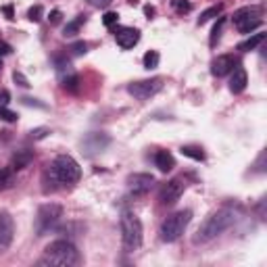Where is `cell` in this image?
<instances>
[{"mask_svg": "<svg viewBox=\"0 0 267 267\" xmlns=\"http://www.w3.org/2000/svg\"><path fill=\"white\" fill-rule=\"evenodd\" d=\"M234 219H236V215H234V211H230V209H219V211H215V213H211L207 219L200 223V228L196 230V234L192 238L194 244L211 242L213 238L223 234V232L234 223Z\"/></svg>", "mask_w": 267, "mask_h": 267, "instance_id": "6da1fadb", "label": "cell"}, {"mask_svg": "<svg viewBox=\"0 0 267 267\" xmlns=\"http://www.w3.org/2000/svg\"><path fill=\"white\" fill-rule=\"evenodd\" d=\"M80 263V250L69 240H54L44 249V257L38 261V265H59V267H71Z\"/></svg>", "mask_w": 267, "mask_h": 267, "instance_id": "7a4b0ae2", "label": "cell"}, {"mask_svg": "<svg viewBox=\"0 0 267 267\" xmlns=\"http://www.w3.org/2000/svg\"><path fill=\"white\" fill-rule=\"evenodd\" d=\"M119 226H121V242L125 250L134 252L142 247V221H140V217L136 213L123 211Z\"/></svg>", "mask_w": 267, "mask_h": 267, "instance_id": "3957f363", "label": "cell"}, {"mask_svg": "<svg viewBox=\"0 0 267 267\" xmlns=\"http://www.w3.org/2000/svg\"><path fill=\"white\" fill-rule=\"evenodd\" d=\"M190 221H192V211L190 209H184V211H178V213L169 215L167 219H163V223H161V228H159L161 240L163 242H175L186 232Z\"/></svg>", "mask_w": 267, "mask_h": 267, "instance_id": "277c9868", "label": "cell"}, {"mask_svg": "<svg viewBox=\"0 0 267 267\" xmlns=\"http://www.w3.org/2000/svg\"><path fill=\"white\" fill-rule=\"evenodd\" d=\"M50 173L61 184H75V182L82 178L80 163H77L73 157H69V154H59V157L52 161Z\"/></svg>", "mask_w": 267, "mask_h": 267, "instance_id": "5b68a950", "label": "cell"}, {"mask_svg": "<svg viewBox=\"0 0 267 267\" xmlns=\"http://www.w3.org/2000/svg\"><path fill=\"white\" fill-rule=\"evenodd\" d=\"M63 217V207L57 202H48V205H42L36 213V234L44 236L46 232H50Z\"/></svg>", "mask_w": 267, "mask_h": 267, "instance_id": "8992f818", "label": "cell"}, {"mask_svg": "<svg viewBox=\"0 0 267 267\" xmlns=\"http://www.w3.org/2000/svg\"><path fill=\"white\" fill-rule=\"evenodd\" d=\"M161 88H163V77H150V80L132 82L128 86V92L134 98H138V100H149V98L157 94Z\"/></svg>", "mask_w": 267, "mask_h": 267, "instance_id": "52a82bcc", "label": "cell"}, {"mask_svg": "<svg viewBox=\"0 0 267 267\" xmlns=\"http://www.w3.org/2000/svg\"><path fill=\"white\" fill-rule=\"evenodd\" d=\"M234 25L240 33H250L252 30L263 25V21L259 19L257 9H250V6H244V9L234 13Z\"/></svg>", "mask_w": 267, "mask_h": 267, "instance_id": "ba28073f", "label": "cell"}, {"mask_svg": "<svg viewBox=\"0 0 267 267\" xmlns=\"http://www.w3.org/2000/svg\"><path fill=\"white\" fill-rule=\"evenodd\" d=\"M184 190H186V182H184V178H173V180H169V182H167V184H163V188L159 190V200H161V205H165V207L175 205V202L182 199Z\"/></svg>", "mask_w": 267, "mask_h": 267, "instance_id": "9c48e42d", "label": "cell"}, {"mask_svg": "<svg viewBox=\"0 0 267 267\" xmlns=\"http://www.w3.org/2000/svg\"><path fill=\"white\" fill-rule=\"evenodd\" d=\"M15 236V221L9 211H0V252L9 250Z\"/></svg>", "mask_w": 267, "mask_h": 267, "instance_id": "30bf717a", "label": "cell"}, {"mask_svg": "<svg viewBox=\"0 0 267 267\" xmlns=\"http://www.w3.org/2000/svg\"><path fill=\"white\" fill-rule=\"evenodd\" d=\"M154 178L150 173H132L128 175V188L134 194H146L152 188Z\"/></svg>", "mask_w": 267, "mask_h": 267, "instance_id": "8fae6325", "label": "cell"}, {"mask_svg": "<svg viewBox=\"0 0 267 267\" xmlns=\"http://www.w3.org/2000/svg\"><path fill=\"white\" fill-rule=\"evenodd\" d=\"M236 65H238V61L234 59V54H219V57L211 63V73L215 77H223L234 71Z\"/></svg>", "mask_w": 267, "mask_h": 267, "instance_id": "7c38bea8", "label": "cell"}, {"mask_svg": "<svg viewBox=\"0 0 267 267\" xmlns=\"http://www.w3.org/2000/svg\"><path fill=\"white\" fill-rule=\"evenodd\" d=\"M115 40H117V44L121 46L123 50H130V48H134L138 44L140 32L134 30V27H119V30L115 32Z\"/></svg>", "mask_w": 267, "mask_h": 267, "instance_id": "4fadbf2b", "label": "cell"}, {"mask_svg": "<svg viewBox=\"0 0 267 267\" xmlns=\"http://www.w3.org/2000/svg\"><path fill=\"white\" fill-rule=\"evenodd\" d=\"M247 83H249V75H247V71H244L242 67H236L234 73H232V80H230V90H232L234 94H240V92H244Z\"/></svg>", "mask_w": 267, "mask_h": 267, "instance_id": "5bb4252c", "label": "cell"}, {"mask_svg": "<svg viewBox=\"0 0 267 267\" xmlns=\"http://www.w3.org/2000/svg\"><path fill=\"white\" fill-rule=\"evenodd\" d=\"M109 144V136H104V134H90V136L83 140V146L88 149V152H100L104 146Z\"/></svg>", "mask_w": 267, "mask_h": 267, "instance_id": "9a60e30c", "label": "cell"}, {"mask_svg": "<svg viewBox=\"0 0 267 267\" xmlns=\"http://www.w3.org/2000/svg\"><path fill=\"white\" fill-rule=\"evenodd\" d=\"M32 161H33V152L32 150H17L15 154H13V159H11V169L13 171H21V169H25Z\"/></svg>", "mask_w": 267, "mask_h": 267, "instance_id": "2e32d148", "label": "cell"}, {"mask_svg": "<svg viewBox=\"0 0 267 267\" xmlns=\"http://www.w3.org/2000/svg\"><path fill=\"white\" fill-rule=\"evenodd\" d=\"M154 165H157V169H159L161 173L171 171V169H173V165H175L173 154H171V152H167V150H159L157 154H154Z\"/></svg>", "mask_w": 267, "mask_h": 267, "instance_id": "e0dca14e", "label": "cell"}, {"mask_svg": "<svg viewBox=\"0 0 267 267\" xmlns=\"http://www.w3.org/2000/svg\"><path fill=\"white\" fill-rule=\"evenodd\" d=\"M265 42V33H255V36H250L249 40H244L240 46H238V50L242 52H249V50H255L259 44H263Z\"/></svg>", "mask_w": 267, "mask_h": 267, "instance_id": "ac0fdd59", "label": "cell"}, {"mask_svg": "<svg viewBox=\"0 0 267 267\" xmlns=\"http://www.w3.org/2000/svg\"><path fill=\"white\" fill-rule=\"evenodd\" d=\"M180 152L184 154V157L188 159H194V161H205V152H202L200 146H194V144H186V146H182Z\"/></svg>", "mask_w": 267, "mask_h": 267, "instance_id": "d6986e66", "label": "cell"}, {"mask_svg": "<svg viewBox=\"0 0 267 267\" xmlns=\"http://www.w3.org/2000/svg\"><path fill=\"white\" fill-rule=\"evenodd\" d=\"M54 67H57V73L61 75V80L63 77H67V75H71L73 73V69H71V63H69L65 57H54Z\"/></svg>", "mask_w": 267, "mask_h": 267, "instance_id": "ffe728a7", "label": "cell"}, {"mask_svg": "<svg viewBox=\"0 0 267 267\" xmlns=\"http://www.w3.org/2000/svg\"><path fill=\"white\" fill-rule=\"evenodd\" d=\"M83 23H86V17H83V15H77L73 21H69V23L65 25V30H63V36H75Z\"/></svg>", "mask_w": 267, "mask_h": 267, "instance_id": "44dd1931", "label": "cell"}, {"mask_svg": "<svg viewBox=\"0 0 267 267\" xmlns=\"http://www.w3.org/2000/svg\"><path fill=\"white\" fill-rule=\"evenodd\" d=\"M221 11H223V4H215V6H211V9H207L205 13H200V17H199V25H205L207 21H211L213 17H219V15H221Z\"/></svg>", "mask_w": 267, "mask_h": 267, "instance_id": "7402d4cb", "label": "cell"}, {"mask_svg": "<svg viewBox=\"0 0 267 267\" xmlns=\"http://www.w3.org/2000/svg\"><path fill=\"white\" fill-rule=\"evenodd\" d=\"M223 23H226V17H219V19H217V23L213 25V30H211V40H209V44H211V46H215V44H217V40H219Z\"/></svg>", "mask_w": 267, "mask_h": 267, "instance_id": "603a6c76", "label": "cell"}, {"mask_svg": "<svg viewBox=\"0 0 267 267\" xmlns=\"http://www.w3.org/2000/svg\"><path fill=\"white\" fill-rule=\"evenodd\" d=\"M159 61H161V57H159L157 50H149V52L144 54V67H146V69L159 67Z\"/></svg>", "mask_w": 267, "mask_h": 267, "instance_id": "cb8c5ba5", "label": "cell"}, {"mask_svg": "<svg viewBox=\"0 0 267 267\" xmlns=\"http://www.w3.org/2000/svg\"><path fill=\"white\" fill-rule=\"evenodd\" d=\"M44 17V9H42V4H33L30 11H27V19L33 21V23H38V21Z\"/></svg>", "mask_w": 267, "mask_h": 267, "instance_id": "d4e9b609", "label": "cell"}, {"mask_svg": "<svg viewBox=\"0 0 267 267\" xmlns=\"http://www.w3.org/2000/svg\"><path fill=\"white\" fill-rule=\"evenodd\" d=\"M63 88H67V90H77V83H80V77H77L75 73L71 75H67V77H63Z\"/></svg>", "mask_w": 267, "mask_h": 267, "instance_id": "484cf974", "label": "cell"}, {"mask_svg": "<svg viewBox=\"0 0 267 267\" xmlns=\"http://www.w3.org/2000/svg\"><path fill=\"white\" fill-rule=\"evenodd\" d=\"M171 6L178 13H190L192 11V4L188 0H171Z\"/></svg>", "mask_w": 267, "mask_h": 267, "instance_id": "4316f807", "label": "cell"}, {"mask_svg": "<svg viewBox=\"0 0 267 267\" xmlns=\"http://www.w3.org/2000/svg\"><path fill=\"white\" fill-rule=\"evenodd\" d=\"M0 119H4V121H9V123H13V121H17V113L15 111H11V109H6V107H0Z\"/></svg>", "mask_w": 267, "mask_h": 267, "instance_id": "83f0119b", "label": "cell"}, {"mask_svg": "<svg viewBox=\"0 0 267 267\" xmlns=\"http://www.w3.org/2000/svg\"><path fill=\"white\" fill-rule=\"evenodd\" d=\"M13 80H15V83L17 86H21V88H30L32 83H30V80L21 73V71H13Z\"/></svg>", "mask_w": 267, "mask_h": 267, "instance_id": "f1b7e54d", "label": "cell"}, {"mask_svg": "<svg viewBox=\"0 0 267 267\" xmlns=\"http://www.w3.org/2000/svg\"><path fill=\"white\" fill-rule=\"evenodd\" d=\"M119 21V15L117 13H113V11H109V13H104V17H102V23L107 25V27H113L115 23Z\"/></svg>", "mask_w": 267, "mask_h": 267, "instance_id": "f546056e", "label": "cell"}, {"mask_svg": "<svg viewBox=\"0 0 267 267\" xmlns=\"http://www.w3.org/2000/svg\"><path fill=\"white\" fill-rule=\"evenodd\" d=\"M73 54H86L88 52V44L86 42H75V44H71V48H69Z\"/></svg>", "mask_w": 267, "mask_h": 267, "instance_id": "4dcf8cb0", "label": "cell"}, {"mask_svg": "<svg viewBox=\"0 0 267 267\" xmlns=\"http://www.w3.org/2000/svg\"><path fill=\"white\" fill-rule=\"evenodd\" d=\"M90 6H96V9H107V6L113 2V0H86Z\"/></svg>", "mask_w": 267, "mask_h": 267, "instance_id": "1f68e13d", "label": "cell"}, {"mask_svg": "<svg viewBox=\"0 0 267 267\" xmlns=\"http://www.w3.org/2000/svg\"><path fill=\"white\" fill-rule=\"evenodd\" d=\"M9 184H11V175H9V171L0 169V190H2V188H6Z\"/></svg>", "mask_w": 267, "mask_h": 267, "instance_id": "d6a6232c", "label": "cell"}, {"mask_svg": "<svg viewBox=\"0 0 267 267\" xmlns=\"http://www.w3.org/2000/svg\"><path fill=\"white\" fill-rule=\"evenodd\" d=\"M46 134H50V130H48V128H38V130H32V138L42 140V138L46 136Z\"/></svg>", "mask_w": 267, "mask_h": 267, "instance_id": "836d02e7", "label": "cell"}, {"mask_svg": "<svg viewBox=\"0 0 267 267\" xmlns=\"http://www.w3.org/2000/svg\"><path fill=\"white\" fill-rule=\"evenodd\" d=\"M61 17H63V13H61L59 9H54V11H50V15H48V19H50V23H52V25H57V23H61Z\"/></svg>", "mask_w": 267, "mask_h": 267, "instance_id": "e575fe53", "label": "cell"}, {"mask_svg": "<svg viewBox=\"0 0 267 267\" xmlns=\"http://www.w3.org/2000/svg\"><path fill=\"white\" fill-rule=\"evenodd\" d=\"M11 102V94L9 90H0V107H6Z\"/></svg>", "mask_w": 267, "mask_h": 267, "instance_id": "d590c367", "label": "cell"}, {"mask_svg": "<svg viewBox=\"0 0 267 267\" xmlns=\"http://www.w3.org/2000/svg\"><path fill=\"white\" fill-rule=\"evenodd\" d=\"M23 100V104H27V107H40V109H44L46 104H42V102H36V98H21Z\"/></svg>", "mask_w": 267, "mask_h": 267, "instance_id": "8d00e7d4", "label": "cell"}, {"mask_svg": "<svg viewBox=\"0 0 267 267\" xmlns=\"http://www.w3.org/2000/svg\"><path fill=\"white\" fill-rule=\"evenodd\" d=\"M13 48L11 44H6V42H0V57H6V54H11Z\"/></svg>", "mask_w": 267, "mask_h": 267, "instance_id": "74e56055", "label": "cell"}, {"mask_svg": "<svg viewBox=\"0 0 267 267\" xmlns=\"http://www.w3.org/2000/svg\"><path fill=\"white\" fill-rule=\"evenodd\" d=\"M2 13L6 15V19H9V21L15 19V13H13V4H6V6H2Z\"/></svg>", "mask_w": 267, "mask_h": 267, "instance_id": "f35d334b", "label": "cell"}, {"mask_svg": "<svg viewBox=\"0 0 267 267\" xmlns=\"http://www.w3.org/2000/svg\"><path fill=\"white\" fill-rule=\"evenodd\" d=\"M144 13H146V15H149V19L154 15V6H150V4H146L144 6Z\"/></svg>", "mask_w": 267, "mask_h": 267, "instance_id": "ab89813d", "label": "cell"}, {"mask_svg": "<svg viewBox=\"0 0 267 267\" xmlns=\"http://www.w3.org/2000/svg\"><path fill=\"white\" fill-rule=\"evenodd\" d=\"M128 2H130V4H138V0H128Z\"/></svg>", "mask_w": 267, "mask_h": 267, "instance_id": "60d3db41", "label": "cell"}, {"mask_svg": "<svg viewBox=\"0 0 267 267\" xmlns=\"http://www.w3.org/2000/svg\"><path fill=\"white\" fill-rule=\"evenodd\" d=\"M0 69H2V59H0Z\"/></svg>", "mask_w": 267, "mask_h": 267, "instance_id": "b9f144b4", "label": "cell"}]
</instances>
